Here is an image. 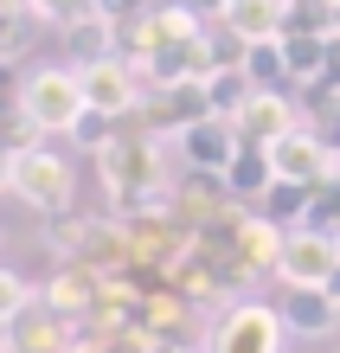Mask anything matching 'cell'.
I'll return each instance as SVG.
<instances>
[{"instance_id": "obj_1", "label": "cell", "mask_w": 340, "mask_h": 353, "mask_svg": "<svg viewBox=\"0 0 340 353\" xmlns=\"http://www.w3.org/2000/svg\"><path fill=\"white\" fill-rule=\"evenodd\" d=\"M19 110H26V122L46 141H58V135H77L83 122H97L90 116V97H83V77H77V65H32L26 77H19Z\"/></svg>"}, {"instance_id": "obj_2", "label": "cell", "mask_w": 340, "mask_h": 353, "mask_svg": "<svg viewBox=\"0 0 340 353\" xmlns=\"http://www.w3.org/2000/svg\"><path fill=\"white\" fill-rule=\"evenodd\" d=\"M7 193L26 205V212H39V219H58V212H71L77 205V168L58 148H19L13 154V180H7Z\"/></svg>"}, {"instance_id": "obj_3", "label": "cell", "mask_w": 340, "mask_h": 353, "mask_svg": "<svg viewBox=\"0 0 340 353\" xmlns=\"http://www.w3.org/2000/svg\"><path fill=\"white\" fill-rule=\"evenodd\" d=\"M199 347L206 353H289V327L276 315V302L244 296V302H231V308H219L206 321Z\"/></svg>"}, {"instance_id": "obj_4", "label": "cell", "mask_w": 340, "mask_h": 353, "mask_svg": "<svg viewBox=\"0 0 340 353\" xmlns=\"http://www.w3.org/2000/svg\"><path fill=\"white\" fill-rule=\"evenodd\" d=\"M77 77H83V97H90V116L97 122H135L141 97H148V77L122 52L97 58V65H77Z\"/></svg>"}, {"instance_id": "obj_5", "label": "cell", "mask_w": 340, "mask_h": 353, "mask_svg": "<svg viewBox=\"0 0 340 353\" xmlns=\"http://www.w3.org/2000/svg\"><path fill=\"white\" fill-rule=\"evenodd\" d=\"M334 270H340V232L302 225V232L283 238V257H276V283L283 289H328Z\"/></svg>"}, {"instance_id": "obj_6", "label": "cell", "mask_w": 340, "mask_h": 353, "mask_svg": "<svg viewBox=\"0 0 340 353\" xmlns=\"http://www.w3.org/2000/svg\"><path fill=\"white\" fill-rule=\"evenodd\" d=\"M212 116V97H206V77H186V84H167V90H148L141 110H135V129L174 141L180 129H193V122Z\"/></svg>"}, {"instance_id": "obj_7", "label": "cell", "mask_w": 340, "mask_h": 353, "mask_svg": "<svg viewBox=\"0 0 340 353\" xmlns=\"http://www.w3.org/2000/svg\"><path fill=\"white\" fill-rule=\"evenodd\" d=\"M270 154V168H276V180H289V186H328V180H340V148H328L321 135L308 129H289L276 148H263Z\"/></svg>"}, {"instance_id": "obj_8", "label": "cell", "mask_w": 340, "mask_h": 353, "mask_svg": "<svg viewBox=\"0 0 340 353\" xmlns=\"http://www.w3.org/2000/svg\"><path fill=\"white\" fill-rule=\"evenodd\" d=\"M231 129L244 148H276L289 129H302V103H295V90H250L231 110Z\"/></svg>"}, {"instance_id": "obj_9", "label": "cell", "mask_w": 340, "mask_h": 353, "mask_svg": "<svg viewBox=\"0 0 340 353\" xmlns=\"http://www.w3.org/2000/svg\"><path fill=\"white\" fill-rule=\"evenodd\" d=\"M174 154H180V174H231V161L244 154V141L231 129V116H206V122L174 135Z\"/></svg>"}, {"instance_id": "obj_10", "label": "cell", "mask_w": 340, "mask_h": 353, "mask_svg": "<svg viewBox=\"0 0 340 353\" xmlns=\"http://www.w3.org/2000/svg\"><path fill=\"white\" fill-rule=\"evenodd\" d=\"M238 212V199H231L225 174H180L174 186V219L186 225V232H206V225H219Z\"/></svg>"}, {"instance_id": "obj_11", "label": "cell", "mask_w": 340, "mask_h": 353, "mask_svg": "<svg viewBox=\"0 0 340 353\" xmlns=\"http://www.w3.org/2000/svg\"><path fill=\"white\" fill-rule=\"evenodd\" d=\"M97 296H103V270H90V263H58L52 276H46V289H39V302H46L52 315L77 321V327L90 321Z\"/></svg>"}, {"instance_id": "obj_12", "label": "cell", "mask_w": 340, "mask_h": 353, "mask_svg": "<svg viewBox=\"0 0 340 353\" xmlns=\"http://www.w3.org/2000/svg\"><path fill=\"white\" fill-rule=\"evenodd\" d=\"M276 315H283L289 341H340V302L328 289H283Z\"/></svg>"}, {"instance_id": "obj_13", "label": "cell", "mask_w": 340, "mask_h": 353, "mask_svg": "<svg viewBox=\"0 0 340 353\" xmlns=\"http://www.w3.org/2000/svg\"><path fill=\"white\" fill-rule=\"evenodd\" d=\"M225 32H238L244 46H257V39H283L289 26V0H231V7L219 13Z\"/></svg>"}, {"instance_id": "obj_14", "label": "cell", "mask_w": 340, "mask_h": 353, "mask_svg": "<svg viewBox=\"0 0 340 353\" xmlns=\"http://www.w3.org/2000/svg\"><path fill=\"white\" fill-rule=\"evenodd\" d=\"M71 334H77V321L52 315L46 302H32L26 315L13 321V347H19V353H71Z\"/></svg>"}, {"instance_id": "obj_15", "label": "cell", "mask_w": 340, "mask_h": 353, "mask_svg": "<svg viewBox=\"0 0 340 353\" xmlns=\"http://www.w3.org/2000/svg\"><path fill=\"white\" fill-rule=\"evenodd\" d=\"M58 39H65L71 65H97V58H110V52H116L122 26H116V19H103V13L90 7V13H77L71 26H58Z\"/></svg>"}, {"instance_id": "obj_16", "label": "cell", "mask_w": 340, "mask_h": 353, "mask_svg": "<svg viewBox=\"0 0 340 353\" xmlns=\"http://www.w3.org/2000/svg\"><path fill=\"white\" fill-rule=\"evenodd\" d=\"M283 65H289V90H314L328 77V39L314 32H283Z\"/></svg>"}, {"instance_id": "obj_17", "label": "cell", "mask_w": 340, "mask_h": 353, "mask_svg": "<svg viewBox=\"0 0 340 353\" xmlns=\"http://www.w3.org/2000/svg\"><path fill=\"white\" fill-rule=\"evenodd\" d=\"M225 186H231V199H238V205H250V212H257V205L270 199V186H276V168H270V154H263V148H244L238 161H231Z\"/></svg>"}, {"instance_id": "obj_18", "label": "cell", "mask_w": 340, "mask_h": 353, "mask_svg": "<svg viewBox=\"0 0 340 353\" xmlns=\"http://www.w3.org/2000/svg\"><path fill=\"white\" fill-rule=\"evenodd\" d=\"M314 193H321V186H289V180H276V186H270V199L257 205V212L276 219L283 232H302L308 212H314Z\"/></svg>"}, {"instance_id": "obj_19", "label": "cell", "mask_w": 340, "mask_h": 353, "mask_svg": "<svg viewBox=\"0 0 340 353\" xmlns=\"http://www.w3.org/2000/svg\"><path fill=\"white\" fill-rule=\"evenodd\" d=\"M32 46H39V13L32 7H0V71L26 65Z\"/></svg>"}, {"instance_id": "obj_20", "label": "cell", "mask_w": 340, "mask_h": 353, "mask_svg": "<svg viewBox=\"0 0 340 353\" xmlns=\"http://www.w3.org/2000/svg\"><path fill=\"white\" fill-rule=\"evenodd\" d=\"M244 84H250V90H289L283 39H257V46L244 52Z\"/></svg>"}, {"instance_id": "obj_21", "label": "cell", "mask_w": 340, "mask_h": 353, "mask_svg": "<svg viewBox=\"0 0 340 353\" xmlns=\"http://www.w3.org/2000/svg\"><path fill=\"white\" fill-rule=\"evenodd\" d=\"M32 302H39V289L19 276V270H7V263H0V321H19Z\"/></svg>"}, {"instance_id": "obj_22", "label": "cell", "mask_w": 340, "mask_h": 353, "mask_svg": "<svg viewBox=\"0 0 340 353\" xmlns=\"http://www.w3.org/2000/svg\"><path fill=\"white\" fill-rule=\"evenodd\" d=\"M206 97H212V116H231L250 97V84H244V71H212L206 77Z\"/></svg>"}, {"instance_id": "obj_23", "label": "cell", "mask_w": 340, "mask_h": 353, "mask_svg": "<svg viewBox=\"0 0 340 353\" xmlns=\"http://www.w3.org/2000/svg\"><path fill=\"white\" fill-rule=\"evenodd\" d=\"M97 0H32V13H39V26H71L77 13H90Z\"/></svg>"}, {"instance_id": "obj_24", "label": "cell", "mask_w": 340, "mask_h": 353, "mask_svg": "<svg viewBox=\"0 0 340 353\" xmlns=\"http://www.w3.org/2000/svg\"><path fill=\"white\" fill-rule=\"evenodd\" d=\"M97 13H103V19H116V26H129L135 13H148V0H97Z\"/></svg>"}, {"instance_id": "obj_25", "label": "cell", "mask_w": 340, "mask_h": 353, "mask_svg": "<svg viewBox=\"0 0 340 353\" xmlns=\"http://www.w3.org/2000/svg\"><path fill=\"white\" fill-rule=\"evenodd\" d=\"M71 353H122L110 334H90V327H77V334H71Z\"/></svg>"}, {"instance_id": "obj_26", "label": "cell", "mask_w": 340, "mask_h": 353, "mask_svg": "<svg viewBox=\"0 0 340 353\" xmlns=\"http://www.w3.org/2000/svg\"><path fill=\"white\" fill-rule=\"evenodd\" d=\"M186 7H193V13H199V19H219V13H225V7H231V0H186Z\"/></svg>"}, {"instance_id": "obj_27", "label": "cell", "mask_w": 340, "mask_h": 353, "mask_svg": "<svg viewBox=\"0 0 340 353\" xmlns=\"http://www.w3.org/2000/svg\"><path fill=\"white\" fill-rule=\"evenodd\" d=\"M7 180H13V148H0V193H7Z\"/></svg>"}, {"instance_id": "obj_28", "label": "cell", "mask_w": 340, "mask_h": 353, "mask_svg": "<svg viewBox=\"0 0 340 353\" xmlns=\"http://www.w3.org/2000/svg\"><path fill=\"white\" fill-rule=\"evenodd\" d=\"M161 353H206L199 341H174V347H161Z\"/></svg>"}, {"instance_id": "obj_29", "label": "cell", "mask_w": 340, "mask_h": 353, "mask_svg": "<svg viewBox=\"0 0 340 353\" xmlns=\"http://www.w3.org/2000/svg\"><path fill=\"white\" fill-rule=\"evenodd\" d=\"M13 347V321H0V353H7Z\"/></svg>"}, {"instance_id": "obj_30", "label": "cell", "mask_w": 340, "mask_h": 353, "mask_svg": "<svg viewBox=\"0 0 340 353\" xmlns=\"http://www.w3.org/2000/svg\"><path fill=\"white\" fill-rule=\"evenodd\" d=\"M328 296H334V302H340V270H334V283H328Z\"/></svg>"}, {"instance_id": "obj_31", "label": "cell", "mask_w": 340, "mask_h": 353, "mask_svg": "<svg viewBox=\"0 0 340 353\" xmlns=\"http://www.w3.org/2000/svg\"><path fill=\"white\" fill-rule=\"evenodd\" d=\"M0 7H32V0H0Z\"/></svg>"}, {"instance_id": "obj_32", "label": "cell", "mask_w": 340, "mask_h": 353, "mask_svg": "<svg viewBox=\"0 0 340 353\" xmlns=\"http://www.w3.org/2000/svg\"><path fill=\"white\" fill-rule=\"evenodd\" d=\"M328 7H334V13H340V0H328Z\"/></svg>"}, {"instance_id": "obj_33", "label": "cell", "mask_w": 340, "mask_h": 353, "mask_svg": "<svg viewBox=\"0 0 340 353\" xmlns=\"http://www.w3.org/2000/svg\"><path fill=\"white\" fill-rule=\"evenodd\" d=\"M7 353H19V347H7Z\"/></svg>"}]
</instances>
